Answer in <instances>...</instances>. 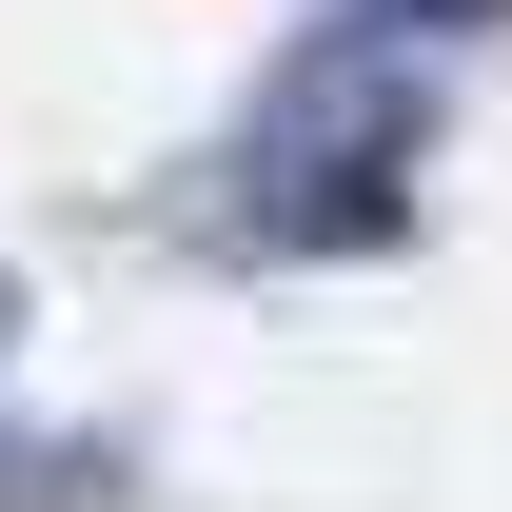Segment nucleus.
<instances>
[{
    "label": "nucleus",
    "mask_w": 512,
    "mask_h": 512,
    "mask_svg": "<svg viewBox=\"0 0 512 512\" xmlns=\"http://www.w3.org/2000/svg\"><path fill=\"white\" fill-rule=\"evenodd\" d=\"M355 20H394V40H473V0H355Z\"/></svg>",
    "instance_id": "obj_2"
},
{
    "label": "nucleus",
    "mask_w": 512,
    "mask_h": 512,
    "mask_svg": "<svg viewBox=\"0 0 512 512\" xmlns=\"http://www.w3.org/2000/svg\"><path fill=\"white\" fill-rule=\"evenodd\" d=\"M394 178H414V40H394V20L296 40V60L237 99V158H217V197H237L256 256H355V237H394Z\"/></svg>",
    "instance_id": "obj_1"
},
{
    "label": "nucleus",
    "mask_w": 512,
    "mask_h": 512,
    "mask_svg": "<svg viewBox=\"0 0 512 512\" xmlns=\"http://www.w3.org/2000/svg\"><path fill=\"white\" fill-rule=\"evenodd\" d=\"M0 355H20V296H0Z\"/></svg>",
    "instance_id": "obj_3"
}]
</instances>
